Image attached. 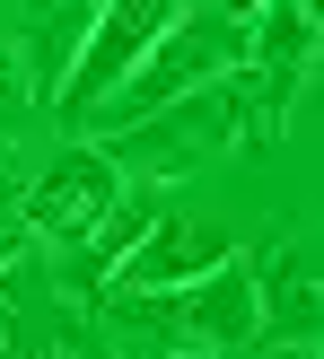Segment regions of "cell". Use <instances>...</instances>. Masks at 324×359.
<instances>
[{
    "instance_id": "6da1fadb",
    "label": "cell",
    "mask_w": 324,
    "mask_h": 359,
    "mask_svg": "<svg viewBox=\"0 0 324 359\" xmlns=\"http://www.w3.org/2000/svg\"><path fill=\"white\" fill-rule=\"evenodd\" d=\"M245 132H255V114H245V79L228 70V79H210V88H184V97L149 105V114L123 123L105 149H114V167H132L140 184H175V175L210 167L220 149H237Z\"/></svg>"
},
{
    "instance_id": "7a4b0ae2",
    "label": "cell",
    "mask_w": 324,
    "mask_h": 359,
    "mask_svg": "<svg viewBox=\"0 0 324 359\" xmlns=\"http://www.w3.org/2000/svg\"><path fill=\"white\" fill-rule=\"evenodd\" d=\"M245 62V18L237 9H184L167 35H158L149 53H140V70L114 88V97L97 105V132H123V123H140L149 105H167V97H184V88H210V79H228V70Z\"/></svg>"
},
{
    "instance_id": "3957f363",
    "label": "cell",
    "mask_w": 324,
    "mask_h": 359,
    "mask_svg": "<svg viewBox=\"0 0 324 359\" xmlns=\"http://www.w3.org/2000/svg\"><path fill=\"white\" fill-rule=\"evenodd\" d=\"M175 18H184V0H105L97 27H88V44H79V62H70V79H62V97H53V105H62V123L97 114V105L140 70V53H149Z\"/></svg>"
},
{
    "instance_id": "277c9868",
    "label": "cell",
    "mask_w": 324,
    "mask_h": 359,
    "mask_svg": "<svg viewBox=\"0 0 324 359\" xmlns=\"http://www.w3.org/2000/svg\"><path fill=\"white\" fill-rule=\"evenodd\" d=\"M114 202H123V167H114V149H105V140H70V149H53L44 175L27 184L35 237H53L62 255H70V245H79Z\"/></svg>"
},
{
    "instance_id": "5b68a950",
    "label": "cell",
    "mask_w": 324,
    "mask_h": 359,
    "mask_svg": "<svg viewBox=\"0 0 324 359\" xmlns=\"http://www.w3.org/2000/svg\"><path fill=\"white\" fill-rule=\"evenodd\" d=\"M237 255V237H228L220 219H184V210H158L149 237L132 245V255L114 263V290H184V280H202L210 263Z\"/></svg>"
},
{
    "instance_id": "8992f818",
    "label": "cell",
    "mask_w": 324,
    "mask_h": 359,
    "mask_svg": "<svg viewBox=\"0 0 324 359\" xmlns=\"http://www.w3.org/2000/svg\"><path fill=\"white\" fill-rule=\"evenodd\" d=\"M255 290H263V333L316 342L324 333V245H281L272 263H255Z\"/></svg>"
},
{
    "instance_id": "52a82bcc",
    "label": "cell",
    "mask_w": 324,
    "mask_h": 359,
    "mask_svg": "<svg viewBox=\"0 0 324 359\" xmlns=\"http://www.w3.org/2000/svg\"><path fill=\"white\" fill-rule=\"evenodd\" d=\"M97 9L105 0H27V27H18V53H27V79H35V97H62V79H70V62H79V44H88V27H97Z\"/></svg>"
},
{
    "instance_id": "ba28073f",
    "label": "cell",
    "mask_w": 324,
    "mask_h": 359,
    "mask_svg": "<svg viewBox=\"0 0 324 359\" xmlns=\"http://www.w3.org/2000/svg\"><path fill=\"white\" fill-rule=\"evenodd\" d=\"M27 105H44V97H35V79H27V53L0 44V140L27 123Z\"/></svg>"
},
{
    "instance_id": "9c48e42d",
    "label": "cell",
    "mask_w": 324,
    "mask_h": 359,
    "mask_svg": "<svg viewBox=\"0 0 324 359\" xmlns=\"http://www.w3.org/2000/svg\"><path fill=\"white\" fill-rule=\"evenodd\" d=\"M27 237H35V219H27V184H9V175H0V272L27 255Z\"/></svg>"
}]
</instances>
